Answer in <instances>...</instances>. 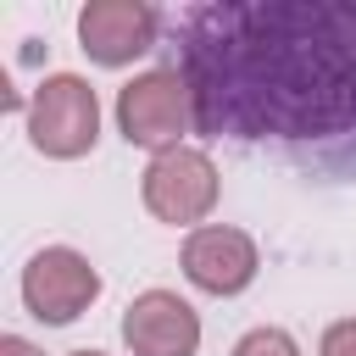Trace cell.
<instances>
[{"instance_id":"cell-8","label":"cell","mask_w":356,"mask_h":356,"mask_svg":"<svg viewBox=\"0 0 356 356\" xmlns=\"http://www.w3.org/2000/svg\"><path fill=\"white\" fill-rule=\"evenodd\" d=\"M122 345L134 356H195L200 350V317L172 289H145L122 312Z\"/></svg>"},{"instance_id":"cell-5","label":"cell","mask_w":356,"mask_h":356,"mask_svg":"<svg viewBox=\"0 0 356 356\" xmlns=\"http://www.w3.org/2000/svg\"><path fill=\"white\" fill-rule=\"evenodd\" d=\"M100 300V273L83 250L72 245H44L28 267H22V306L28 317H39L44 328L78 323L89 306Z\"/></svg>"},{"instance_id":"cell-3","label":"cell","mask_w":356,"mask_h":356,"mask_svg":"<svg viewBox=\"0 0 356 356\" xmlns=\"http://www.w3.org/2000/svg\"><path fill=\"white\" fill-rule=\"evenodd\" d=\"M28 139L39 156L50 161H78L95 150L100 139V100L89 89V78L78 72H50L33 100H28Z\"/></svg>"},{"instance_id":"cell-2","label":"cell","mask_w":356,"mask_h":356,"mask_svg":"<svg viewBox=\"0 0 356 356\" xmlns=\"http://www.w3.org/2000/svg\"><path fill=\"white\" fill-rule=\"evenodd\" d=\"M195 128V95L178 67H150L117 89V134L139 150H178Z\"/></svg>"},{"instance_id":"cell-6","label":"cell","mask_w":356,"mask_h":356,"mask_svg":"<svg viewBox=\"0 0 356 356\" xmlns=\"http://www.w3.org/2000/svg\"><path fill=\"white\" fill-rule=\"evenodd\" d=\"M161 11L145 0H89L78 11V44L100 67H128L156 44Z\"/></svg>"},{"instance_id":"cell-12","label":"cell","mask_w":356,"mask_h":356,"mask_svg":"<svg viewBox=\"0 0 356 356\" xmlns=\"http://www.w3.org/2000/svg\"><path fill=\"white\" fill-rule=\"evenodd\" d=\"M67 356H106V350H67Z\"/></svg>"},{"instance_id":"cell-4","label":"cell","mask_w":356,"mask_h":356,"mask_svg":"<svg viewBox=\"0 0 356 356\" xmlns=\"http://www.w3.org/2000/svg\"><path fill=\"white\" fill-rule=\"evenodd\" d=\"M217 161L195 145H178V150H161L150 156L145 178H139V195H145V211L156 222H172V228H189V222H206L211 206H217Z\"/></svg>"},{"instance_id":"cell-9","label":"cell","mask_w":356,"mask_h":356,"mask_svg":"<svg viewBox=\"0 0 356 356\" xmlns=\"http://www.w3.org/2000/svg\"><path fill=\"white\" fill-rule=\"evenodd\" d=\"M234 356H300V345H295V334H284V328H250L239 345H234Z\"/></svg>"},{"instance_id":"cell-10","label":"cell","mask_w":356,"mask_h":356,"mask_svg":"<svg viewBox=\"0 0 356 356\" xmlns=\"http://www.w3.org/2000/svg\"><path fill=\"white\" fill-rule=\"evenodd\" d=\"M317 356H356V317L328 323V328H323V339H317Z\"/></svg>"},{"instance_id":"cell-1","label":"cell","mask_w":356,"mask_h":356,"mask_svg":"<svg viewBox=\"0 0 356 356\" xmlns=\"http://www.w3.org/2000/svg\"><path fill=\"white\" fill-rule=\"evenodd\" d=\"M178 72L195 95V134L345 139L356 134V0L189 6Z\"/></svg>"},{"instance_id":"cell-11","label":"cell","mask_w":356,"mask_h":356,"mask_svg":"<svg viewBox=\"0 0 356 356\" xmlns=\"http://www.w3.org/2000/svg\"><path fill=\"white\" fill-rule=\"evenodd\" d=\"M0 356H39V350H33L22 334H6V339H0Z\"/></svg>"},{"instance_id":"cell-7","label":"cell","mask_w":356,"mask_h":356,"mask_svg":"<svg viewBox=\"0 0 356 356\" xmlns=\"http://www.w3.org/2000/svg\"><path fill=\"white\" fill-rule=\"evenodd\" d=\"M256 239L245 228H222V222H206V228H189L184 239V278L206 295H239L256 284Z\"/></svg>"}]
</instances>
